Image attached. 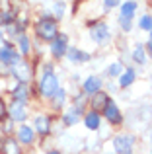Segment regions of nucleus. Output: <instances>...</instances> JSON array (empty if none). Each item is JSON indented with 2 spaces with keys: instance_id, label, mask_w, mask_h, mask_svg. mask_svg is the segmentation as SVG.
I'll return each mask as SVG.
<instances>
[{
  "instance_id": "nucleus-1",
  "label": "nucleus",
  "mask_w": 152,
  "mask_h": 154,
  "mask_svg": "<svg viewBox=\"0 0 152 154\" xmlns=\"http://www.w3.org/2000/svg\"><path fill=\"white\" fill-rule=\"evenodd\" d=\"M35 31H37V35L41 39H45V41H53V39L57 37V23H55L51 18H43V20H39Z\"/></svg>"
},
{
  "instance_id": "nucleus-2",
  "label": "nucleus",
  "mask_w": 152,
  "mask_h": 154,
  "mask_svg": "<svg viewBox=\"0 0 152 154\" xmlns=\"http://www.w3.org/2000/svg\"><path fill=\"white\" fill-rule=\"evenodd\" d=\"M59 90V80L57 76L53 74V72L47 70L45 74H43V80H41V94L47 96V98H53L55 94H57Z\"/></svg>"
},
{
  "instance_id": "nucleus-3",
  "label": "nucleus",
  "mask_w": 152,
  "mask_h": 154,
  "mask_svg": "<svg viewBox=\"0 0 152 154\" xmlns=\"http://www.w3.org/2000/svg\"><path fill=\"white\" fill-rule=\"evenodd\" d=\"M133 143H135V137L119 135V137H115V140H113V148H115V152H129V148L133 146Z\"/></svg>"
},
{
  "instance_id": "nucleus-4",
  "label": "nucleus",
  "mask_w": 152,
  "mask_h": 154,
  "mask_svg": "<svg viewBox=\"0 0 152 154\" xmlns=\"http://www.w3.org/2000/svg\"><path fill=\"white\" fill-rule=\"evenodd\" d=\"M51 53H53L57 59H61L66 53V35H57V37L51 41Z\"/></svg>"
},
{
  "instance_id": "nucleus-5",
  "label": "nucleus",
  "mask_w": 152,
  "mask_h": 154,
  "mask_svg": "<svg viewBox=\"0 0 152 154\" xmlns=\"http://www.w3.org/2000/svg\"><path fill=\"white\" fill-rule=\"evenodd\" d=\"M14 74H16V78H18L20 82H27L29 76H31V70L23 60H18V63H14Z\"/></svg>"
},
{
  "instance_id": "nucleus-6",
  "label": "nucleus",
  "mask_w": 152,
  "mask_h": 154,
  "mask_svg": "<svg viewBox=\"0 0 152 154\" xmlns=\"http://www.w3.org/2000/svg\"><path fill=\"white\" fill-rule=\"evenodd\" d=\"M92 39L98 41V43L107 41V39H109V29H107L105 23H98L96 27H92Z\"/></svg>"
},
{
  "instance_id": "nucleus-7",
  "label": "nucleus",
  "mask_w": 152,
  "mask_h": 154,
  "mask_svg": "<svg viewBox=\"0 0 152 154\" xmlns=\"http://www.w3.org/2000/svg\"><path fill=\"white\" fill-rule=\"evenodd\" d=\"M20 60V57L16 55L14 51L10 49V47H0V63H4V64H14V63H18Z\"/></svg>"
},
{
  "instance_id": "nucleus-8",
  "label": "nucleus",
  "mask_w": 152,
  "mask_h": 154,
  "mask_svg": "<svg viewBox=\"0 0 152 154\" xmlns=\"http://www.w3.org/2000/svg\"><path fill=\"white\" fill-rule=\"evenodd\" d=\"M105 117H107V121H111V123H119L121 121V113H119V107L115 105L113 102H109L105 105Z\"/></svg>"
},
{
  "instance_id": "nucleus-9",
  "label": "nucleus",
  "mask_w": 152,
  "mask_h": 154,
  "mask_svg": "<svg viewBox=\"0 0 152 154\" xmlns=\"http://www.w3.org/2000/svg\"><path fill=\"white\" fill-rule=\"evenodd\" d=\"M10 115H12V121H23L26 119V109H23V103L16 102L10 105Z\"/></svg>"
},
{
  "instance_id": "nucleus-10",
  "label": "nucleus",
  "mask_w": 152,
  "mask_h": 154,
  "mask_svg": "<svg viewBox=\"0 0 152 154\" xmlns=\"http://www.w3.org/2000/svg\"><path fill=\"white\" fill-rule=\"evenodd\" d=\"M99 86H102V80H99L98 76H90V78H86V82H84V92H86V94H96V92L99 90Z\"/></svg>"
},
{
  "instance_id": "nucleus-11",
  "label": "nucleus",
  "mask_w": 152,
  "mask_h": 154,
  "mask_svg": "<svg viewBox=\"0 0 152 154\" xmlns=\"http://www.w3.org/2000/svg\"><path fill=\"white\" fill-rule=\"evenodd\" d=\"M18 139H20V143L29 144L31 140H33V131H31V127L22 125V127H20V131H18Z\"/></svg>"
},
{
  "instance_id": "nucleus-12",
  "label": "nucleus",
  "mask_w": 152,
  "mask_h": 154,
  "mask_svg": "<svg viewBox=\"0 0 152 154\" xmlns=\"http://www.w3.org/2000/svg\"><path fill=\"white\" fill-rule=\"evenodd\" d=\"M2 154H20V146H18V143H16L14 139H4V143H2Z\"/></svg>"
},
{
  "instance_id": "nucleus-13",
  "label": "nucleus",
  "mask_w": 152,
  "mask_h": 154,
  "mask_svg": "<svg viewBox=\"0 0 152 154\" xmlns=\"http://www.w3.org/2000/svg\"><path fill=\"white\" fill-rule=\"evenodd\" d=\"M107 103H109V98H107V94H103V92H96L94 102H92V105H94L96 111H98V109H102V107H105Z\"/></svg>"
},
{
  "instance_id": "nucleus-14",
  "label": "nucleus",
  "mask_w": 152,
  "mask_h": 154,
  "mask_svg": "<svg viewBox=\"0 0 152 154\" xmlns=\"http://www.w3.org/2000/svg\"><path fill=\"white\" fill-rule=\"evenodd\" d=\"M84 123H86V127L88 129H98L99 127V115H98V111H90L86 115V119H84Z\"/></svg>"
},
{
  "instance_id": "nucleus-15",
  "label": "nucleus",
  "mask_w": 152,
  "mask_h": 154,
  "mask_svg": "<svg viewBox=\"0 0 152 154\" xmlns=\"http://www.w3.org/2000/svg\"><path fill=\"white\" fill-rule=\"evenodd\" d=\"M35 131L41 133V135H47L49 133V119L47 117H37L35 119Z\"/></svg>"
},
{
  "instance_id": "nucleus-16",
  "label": "nucleus",
  "mask_w": 152,
  "mask_h": 154,
  "mask_svg": "<svg viewBox=\"0 0 152 154\" xmlns=\"http://www.w3.org/2000/svg\"><path fill=\"white\" fill-rule=\"evenodd\" d=\"M135 8H137V4H135V2H125L121 6V18L131 20V18H133V14H135Z\"/></svg>"
},
{
  "instance_id": "nucleus-17",
  "label": "nucleus",
  "mask_w": 152,
  "mask_h": 154,
  "mask_svg": "<svg viewBox=\"0 0 152 154\" xmlns=\"http://www.w3.org/2000/svg\"><path fill=\"white\" fill-rule=\"evenodd\" d=\"M78 113H80V107H70L65 115V123L66 125H74L78 121Z\"/></svg>"
},
{
  "instance_id": "nucleus-18",
  "label": "nucleus",
  "mask_w": 152,
  "mask_h": 154,
  "mask_svg": "<svg viewBox=\"0 0 152 154\" xmlns=\"http://www.w3.org/2000/svg\"><path fill=\"white\" fill-rule=\"evenodd\" d=\"M133 80H135V70H133V68H129V70H125L121 74V86L123 88L131 86V84H133Z\"/></svg>"
},
{
  "instance_id": "nucleus-19",
  "label": "nucleus",
  "mask_w": 152,
  "mask_h": 154,
  "mask_svg": "<svg viewBox=\"0 0 152 154\" xmlns=\"http://www.w3.org/2000/svg\"><path fill=\"white\" fill-rule=\"evenodd\" d=\"M70 59L72 60H76V63H80V60H82V63H86L88 59H90V55H88V53H80V51H76V49H70Z\"/></svg>"
},
{
  "instance_id": "nucleus-20",
  "label": "nucleus",
  "mask_w": 152,
  "mask_h": 154,
  "mask_svg": "<svg viewBox=\"0 0 152 154\" xmlns=\"http://www.w3.org/2000/svg\"><path fill=\"white\" fill-rule=\"evenodd\" d=\"M14 98H16V100H20V103H23V102H26V98H27L26 88H23V86H18V88L14 90Z\"/></svg>"
},
{
  "instance_id": "nucleus-21",
  "label": "nucleus",
  "mask_w": 152,
  "mask_h": 154,
  "mask_svg": "<svg viewBox=\"0 0 152 154\" xmlns=\"http://www.w3.org/2000/svg\"><path fill=\"white\" fill-rule=\"evenodd\" d=\"M53 102H55V107H62V103H65V92H62L61 90V88H59V90H57V94H55L53 96Z\"/></svg>"
},
{
  "instance_id": "nucleus-22",
  "label": "nucleus",
  "mask_w": 152,
  "mask_h": 154,
  "mask_svg": "<svg viewBox=\"0 0 152 154\" xmlns=\"http://www.w3.org/2000/svg\"><path fill=\"white\" fill-rule=\"evenodd\" d=\"M133 57H135V60H137V63H146V53H144L142 47H137L135 53H133Z\"/></svg>"
},
{
  "instance_id": "nucleus-23",
  "label": "nucleus",
  "mask_w": 152,
  "mask_h": 154,
  "mask_svg": "<svg viewBox=\"0 0 152 154\" xmlns=\"http://www.w3.org/2000/svg\"><path fill=\"white\" fill-rule=\"evenodd\" d=\"M107 72H109L111 78H113V76H121V64H119V63H113V64L109 66V70H107Z\"/></svg>"
},
{
  "instance_id": "nucleus-24",
  "label": "nucleus",
  "mask_w": 152,
  "mask_h": 154,
  "mask_svg": "<svg viewBox=\"0 0 152 154\" xmlns=\"http://www.w3.org/2000/svg\"><path fill=\"white\" fill-rule=\"evenodd\" d=\"M141 27L142 29H152V18L150 16H142L141 18Z\"/></svg>"
},
{
  "instance_id": "nucleus-25",
  "label": "nucleus",
  "mask_w": 152,
  "mask_h": 154,
  "mask_svg": "<svg viewBox=\"0 0 152 154\" xmlns=\"http://www.w3.org/2000/svg\"><path fill=\"white\" fill-rule=\"evenodd\" d=\"M20 47H22V53H23V55L29 51V41H27L26 35H22V37H20Z\"/></svg>"
},
{
  "instance_id": "nucleus-26",
  "label": "nucleus",
  "mask_w": 152,
  "mask_h": 154,
  "mask_svg": "<svg viewBox=\"0 0 152 154\" xmlns=\"http://www.w3.org/2000/svg\"><path fill=\"white\" fill-rule=\"evenodd\" d=\"M119 22H121L123 29H131V20H127V18H119Z\"/></svg>"
},
{
  "instance_id": "nucleus-27",
  "label": "nucleus",
  "mask_w": 152,
  "mask_h": 154,
  "mask_svg": "<svg viewBox=\"0 0 152 154\" xmlns=\"http://www.w3.org/2000/svg\"><path fill=\"white\" fill-rule=\"evenodd\" d=\"M117 4H119V0H105V8H113Z\"/></svg>"
},
{
  "instance_id": "nucleus-28",
  "label": "nucleus",
  "mask_w": 152,
  "mask_h": 154,
  "mask_svg": "<svg viewBox=\"0 0 152 154\" xmlns=\"http://www.w3.org/2000/svg\"><path fill=\"white\" fill-rule=\"evenodd\" d=\"M4 113H6V107H4V103L0 102V119H2V117H4Z\"/></svg>"
},
{
  "instance_id": "nucleus-29",
  "label": "nucleus",
  "mask_w": 152,
  "mask_h": 154,
  "mask_svg": "<svg viewBox=\"0 0 152 154\" xmlns=\"http://www.w3.org/2000/svg\"><path fill=\"white\" fill-rule=\"evenodd\" d=\"M57 16H62V4H57Z\"/></svg>"
},
{
  "instance_id": "nucleus-30",
  "label": "nucleus",
  "mask_w": 152,
  "mask_h": 154,
  "mask_svg": "<svg viewBox=\"0 0 152 154\" xmlns=\"http://www.w3.org/2000/svg\"><path fill=\"white\" fill-rule=\"evenodd\" d=\"M49 154H61V152H49Z\"/></svg>"
},
{
  "instance_id": "nucleus-31",
  "label": "nucleus",
  "mask_w": 152,
  "mask_h": 154,
  "mask_svg": "<svg viewBox=\"0 0 152 154\" xmlns=\"http://www.w3.org/2000/svg\"><path fill=\"white\" fill-rule=\"evenodd\" d=\"M123 154H131V152H123Z\"/></svg>"
},
{
  "instance_id": "nucleus-32",
  "label": "nucleus",
  "mask_w": 152,
  "mask_h": 154,
  "mask_svg": "<svg viewBox=\"0 0 152 154\" xmlns=\"http://www.w3.org/2000/svg\"><path fill=\"white\" fill-rule=\"evenodd\" d=\"M0 41H2V35H0Z\"/></svg>"
},
{
  "instance_id": "nucleus-33",
  "label": "nucleus",
  "mask_w": 152,
  "mask_h": 154,
  "mask_svg": "<svg viewBox=\"0 0 152 154\" xmlns=\"http://www.w3.org/2000/svg\"><path fill=\"white\" fill-rule=\"evenodd\" d=\"M150 41H152V35H150Z\"/></svg>"
}]
</instances>
